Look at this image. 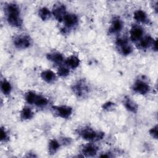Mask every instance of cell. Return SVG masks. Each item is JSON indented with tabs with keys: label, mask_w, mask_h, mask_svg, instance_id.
<instances>
[{
	"label": "cell",
	"mask_w": 158,
	"mask_h": 158,
	"mask_svg": "<svg viewBox=\"0 0 158 158\" xmlns=\"http://www.w3.org/2000/svg\"><path fill=\"white\" fill-rule=\"evenodd\" d=\"M7 22L14 27L21 25V19L19 15V10L16 4H10L7 7Z\"/></svg>",
	"instance_id": "obj_1"
},
{
	"label": "cell",
	"mask_w": 158,
	"mask_h": 158,
	"mask_svg": "<svg viewBox=\"0 0 158 158\" xmlns=\"http://www.w3.org/2000/svg\"><path fill=\"white\" fill-rule=\"evenodd\" d=\"M81 135L83 139L88 141L102 139L104 136V133H96L93 129L89 128H85L83 129L81 131Z\"/></svg>",
	"instance_id": "obj_2"
},
{
	"label": "cell",
	"mask_w": 158,
	"mask_h": 158,
	"mask_svg": "<svg viewBox=\"0 0 158 158\" xmlns=\"http://www.w3.org/2000/svg\"><path fill=\"white\" fill-rule=\"evenodd\" d=\"M15 46L20 49H25L29 47L30 42L29 39L24 36H18L14 40Z\"/></svg>",
	"instance_id": "obj_3"
},
{
	"label": "cell",
	"mask_w": 158,
	"mask_h": 158,
	"mask_svg": "<svg viewBox=\"0 0 158 158\" xmlns=\"http://www.w3.org/2000/svg\"><path fill=\"white\" fill-rule=\"evenodd\" d=\"M53 15L59 21L64 20L66 15L65 6L63 5H58L56 6L53 9Z\"/></svg>",
	"instance_id": "obj_4"
},
{
	"label": "cell",
	"mask_w": 158,
	"mask_h": 158,
	"mask_svg": "<svg viewBox=\"0 0 158 158\" xmlns=\"http://www.w3.org/2000/svg\"><path fill=\"white\" fill-rule=\"evenodd\" d=\"M133 89L136 93L141 94H144L147 93L149 89V86L143 81H137L133 85Z\"/></svg>",
	"instance_id": "obj_5"
},
{
	"label": "cell",
	"mask_w": 158,
	"mask_h": 158,
	"mask_svg": "<svg viewBox=\"0 0 158 158\" xmlns=\"http://www.w3.org/2000/svg\"><path fill=\"white\" fill-rule=\"evenodd\" d=\"M57 115L64 118H68L72 114V108L69 106H60L55 107Z\"/></svg>",
	"instance_id": "obj_6"
},
{
	"label": "cell",
	"mask_w": 158,
	"mask_h": 158,
	"mask_svg": "<svg viewBox=\"0 0 158 158\" xmlns=\"http://www.w3.org/2000/svg\"><path fill=\"white\" fill-rule=\"evenodd\" d=\"M117 44L121 46L122 52L124 55H128L131 52V47L125 40H123L122 39H118L117 40Z\"/></svg>",
	"instance_id": "obj_7"
},
{
	"label": "cell",
	"mask_w": 158,
	"mask_h": 158,
	"mask_svg": "<svg viewBox=\"0 0 158 158\" xmlns=\"http://www.w3.org/2000/svg\"><path fill=\"white\" fill-rule=\"evenodd\" d=\"M143 31L141 28L139 27H134L130 31V36L131 38L133 41H137L139 40L142 35H143Z\"/></svg>",
	"instance_id": "obj_8"
},
{
	"label": "cell",
	"mask_w": 158,
	"mask_h": 158,
	"mask_svg": "<svg viewBox=\"0 0 158 158\" xmlns=\"http://www.w3.org/2000/svg\"><path fill=\"white\" fill-rule=\"evenodd\" d=\"M64 20L65 25L67 27H71L77 24V23L78 22V19H77V17L75 14H66V15L64 17Z\"/></svg>",
	"instance_id": "obj_9"
},
{
	"label": "cell",
	"mask_w": 158,
	"mask_h": 158,
	"mask_svg": "<svg viewBox=\"0 0 158 158\" xmlns=\"http://www.w3.org/2000/svg\"><path fill=\"white\" fill-rule=\"evenodd\" d=\"M98 151V148L93 144H89L84 146L82 152L86 156H94Z\"/></svg>",
	"instance_id": "obj_10"
},
{
	"label": "cell",
	"mask_w": 158,
	"mask_h": 158,
	"mask_svg": "<svg viewBox=\"0 0 158 158\" xmlns=\"http://www.w3.org/2000/svg\"><path fill=\"white\" fill-rule=\"evenodd\" d=\"M73 90L76 94H78V96H81L86 93L87 87L85 85H84V83L80 82L75 85Z\"/></svg>",
	"instance_id": "obj_11"
},
{
	"label": "cell",
	"mask_w": 158,
	"mask_h": 158,
	"mask_svg": "<svg viewBox=\"0 0 158 158\" xmlns=\"http://www.w3.org/2000/svg\"><path fill=\"white\" fill-rule=\"evenodd\" d=\"M66 64L70 67H71L72 69H75L79 65L80 60L77 57L72 56L67 59Z\"/></svg>",
	"instance_id": "obj_12"
},
{
	"label": "cell",
	"mask_w": 158,
	"mask_h": 158,
	"mask_svg": "<svg viewBox=\"0 0 158 158\" xmlns=\"http://www.w3.org/2000/svg\"><path fill=\"white\" fill-rule=\"evenodd\" d=\"M47 57L49 60L56 62L60 63L63 60V56L59 52H52L48 54Z\"/></svg>",
	"instance_id": "obj_13"
},
{
	"label": "cell",
	"mask_w": 158,
	"mask_h": 158,
	"mask_svg": "<svg viewBox=\"0 0 158 158\" xmlns=\"http://www.w3.org/2000/svg\"><path fill=\"white\" fill-rule=\"evenodd\" d=\"M41 78L45 81L49 83L55 79V74L51 70H46L41 73Z\"/></svg>",
	"instance_id": "obj_14"
},
{
	"label": "cell",
	"mask_w": 158,
	"mask_h": 158,
	"mask_svg": "<svg viewBox=\"0 0 158 158\" xmlns=\"http://www.w3.org/2000/svg\"><path fill=\"white\" fill-rule=\"evenodd\" d=\"M134 19L140 22H144L147 19V16L145 12L141 10H138L134 13Z\"/></svg>",
	"instance_id": "obj_15"
},
{
	"label": "cell",
	"mask_w": 158,
	"mask_h": 158,
	"mask_svg": "<svg viewBox=\"0 0 158 158\" xmlns=\"http://www.w3.org/2000/svg\"><path fill=\"white\" fill-rule=\"evenodd\" d=\"M125 106L128 110H130L132 112H136L137 110V109H138V106H137L136 104L129 98L126 99V101L125 102Z\"/></svg>",
	"instance_id": "obj_16"
},
{
	"label": "cell",
	"mask_w": 158,
	"mask_h": 158,
	"mask_svg": "<svg viewBox=\"0 0 158 158\" xmlns=\"http://www.w3.org/2000/svg\"><path fill=\"white\" fill-rule=\"evenodd\" d=\"M47 103H48V101L45 98H44L41 96L36 94L34 101H33V104H35L37 106L41 107V106H46L47 104Z\"/></svg>",
	"instance_id": "obj_17"
},
{
	"label": "cell",
	"mask_w": 158,
	"mask_h": 158,
	"mask_svg": "<svg viewBox=\"0 0 158 158\" xmlns=\"http://www.w3.org/2000/svg\"><path fill=\"white\" fill-rule=\"evenodd\" d=\"M122 28V23L118 19H115L113 21L110 27V30L112 32H118L121 30Z\"/></svg>",
	"instance_id": "obj_18"
},
{
	"label": "cell",
	"mask_w": 158,
	"mask_h": 158,
	"mask_svg": "<svg viewBox=\"0 0 158 158\" xmlns=\"http://www.w3.org/2000/svg\"><path fill=\"white\" fill-rule=\"evenodd\" d=\"M39 15L43 20H46L50 18L51 12L46 7H43L39 10Z\"/></svg>",
	"instance_id": "obj_19"
},
{
	"label": "cell",
	"mask_w": 158,
	"mask_h": 158,
	"mask_svg": "<svg viewBox=\"0 0 158 158\" xmlns=\"http://www.w3.org/2000/svg\"><path fill=\"white\" fill-rule=\"evenodd\" d=\"M154 41L150 36H146L141 40L140 45L143 48H147L151 45H152Z\"/></svg>",
	"instance_id": "obj_20"
},
{
	"label": "cell",
	"mask_w": 158,
	"mask_h": 158,
	"mask_svg": "<svg viewBox=\"0 0 158 158\" xmlns=\"http://www.w3.org/2000/svg\"><path fill=\"white\" fill-rule=\"evenodd\" d=\"M33 113L31 110L28 107H25L21 112V117L22 118L27 120L30 119L33 117Z\"/></svg>",
	"instance_id": "obj_21"
},
{
	"label": "cell",
	"mask_w": 158,
	"mask_h": 158,
	"mask_svg": "<svg viewBox=\"0 0 158 158\" xmlns=\"http://www.w3.org/2000/svg\"><path fill=\"white\" fill-rule=\"evenodd\" d=\"M1 87L2 91L4 94H7L10 92V90H11L10 84L7 81H6V80H4L3 81H2Z\"/></svg>",
	"instance_id": "obj_22"
},
{
	"label": "cell",
	"mask_w": 158,
	"mask_h": 158,
	"mask_svg": "<svg viewBox=\"0 0 158 158\" xmlns=\"http://www.w3.org/2000/svg\"><path fill=\"white\" fill-rule=\"evenodd\" d=\"M59 143L55 139H52L49 144V149L50 152L54 153L59 148Z\"/></svg>",
	"instance_id": "obj_23"
},
{
	"label": "cell",
	"mask_w": 158,
	"mask_h": 158,
	"mask_svg": "<svg viewBox=\"0 0 158 158\" xmlns=\"http://www.w3.org/2000/svg\"><path fill=\"white\" fill-rule=\"evenodd\" d=\"M70 73L69 69L65 67H60L58 69V74L61 77H66Z\"/></svg>",
	"instance_id": "obj_24"
},
{
	"label": "cell",
	"mask_w": 158,
	"mask_h": 158,
	"mask_svg": "<svg viewBox=\"0 0 158 158\" xmlns=\"http://www.w3.org/2000/svg\"><path fill=\"white\" fill-rule=\"evenodd\" d=\"M36 94L33 92H29L26 95V101L29 104H33V101L35 99Z\"/></svg>",
	"instance_id": "obj_25"
},
{
	"label": "cell",
	"mask_w": 158,
	"mask_h": 158,
	"mask_svg": "<svg viewBox=\"0 0 158 158\" xmlns=\"http://www.w3.org/2000/svg\"><path fill=\"white\" fill-rule=\"evenodd\" d=\"M150 135L155 139L157 138V126L156 125L149 130Z\"/></svg>",
	"instance_id": "obj_26"
},
{
	"label": "cell",
	"mask_w": 158,
	"mask_h": 158,
	"mask_svg": "<svg viewBox=\"0 0 158 158\" xmlns=\"http://www.w3.org/2000/svg\"><path fill=\"white\" fill-rule=\"evenodd\" d=\"M0 135H1V141L5 140L6 139V138H7V134H6L5 130H3V128L1 129Z\"/></svg>",
	"instance_id": "obj_27"
},
{
	"label": "cell",
	"mask_w": 158,
	"mask_h": 158,
	"mask_svg": "<svg viewBox=\"0 0 158 158\" xmlns=\"http://www.w3.org/2000/svg\"><path fill=\"white\" fill-rule=\"evenodd\" d=\"M113 105H114L113 103H112V102H109L105 103V104L103 105V108H104V109H110Z\"/></svg>",
	"instance_id": "obj_28"
}]
</instances>
